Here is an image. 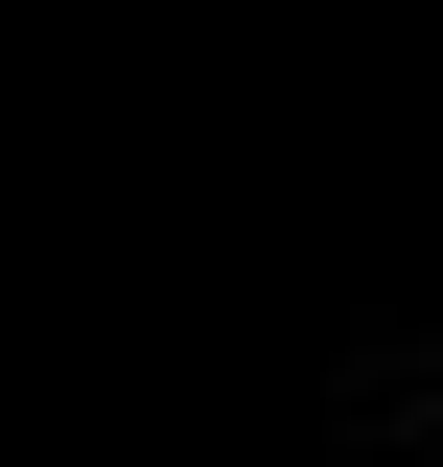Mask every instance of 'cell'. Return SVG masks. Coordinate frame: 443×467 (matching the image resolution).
Wrapping results in <instances>:
<instances>
[]
</instances>
